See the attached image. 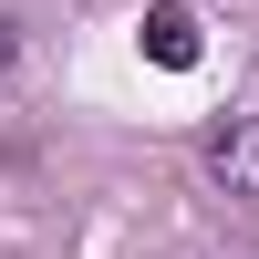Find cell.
<instances>
[{"label": "cell", "instance_id": "6da1fadb", "mask_svg": "<svg viewBox=\"0 0 259 259\" xmlns=\"http://www.w3.org/2000/svg\"><path fill=\"white\" fill-rule=\"evenodd\" d=\"M197 166H207L218 197H259V114H218L207 145H197Z\"/></svg>", "mask_w": 259, "mask_h": 259}, {"label": "cell", "instance_id": "7a4b0ae2", "mask_svg": "<svg viewBox=\"0 0 259 259\" xmlns=\"http://www.w3.org/2000/svg\"><path fill=\"white\" fill-rule=\"evenodd\" d=\"M145 52H156L166 73H187V62H197V11H187V0H156V11H145Z\"/></svg>", "mask_w": 259, "mask_h": 259}, {"label": "cell", "instance_id": "3957f363", "mask_svg": "<svg viewBox=\"0 0 259 259\" xmlns=\"http://www.w3.org/2000/svg\"><path fill=\"white\" fill-rule=\"evenodd\" d=\"M11 52H21V41H11V21H0V73H11Z\"/></svg>", "mask_w": 259, "mask_h": 259}]
</instances>
